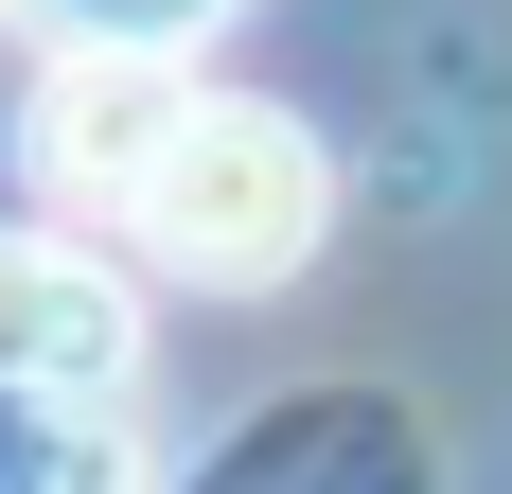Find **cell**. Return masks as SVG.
<instances>
[{"instance_id":"cell-4","label":"cell","mask_w":512,"mask_h":494,"mask_svg":"<svg viewBox=\"0 0 512 494\" xmlns=\"http://www.w3.org/2000/svg\"><path fill=\"white\" fill-rule=\"evenodd\" d=\"M18 18H36L53 53H195L230 0H18Z\"/></svg>"},{"instance_id":"cell-1","label":"cell","mask_w":512,"mask_h":494,"mask_svg":"<svg viewBox=\"0 0 512 494\" xmlns=\"http://www.w3.org/2000/svg\"><path fill=\"white\" fill-rule=\"evenodd\" d=\"M318 212H336V177H318L301 124H283V106H248V89H195V71H177V106H159V142H142V177H124V212H106V230L142 247L159 283L248 300V283H283V265H318Z\"/></svg>"},{"instance_id":"cell-3","label":"cell","mask_w":512,"mask_h":494,"mask_svg":"<svg viewBox=\"0 0 512 494\" xmlns=\"http://www.w3.org/2000/svg\"><path fill=\"white\" fill-rule=\"evenodd\" d=\"M0 494H142V442H124V406L0 389Z\"/></svg>"},{"instance_id":"cell-2","label":"cell","mask_w":512,"mask_h":494,"mask_svg":"<svg viewBox=\"0 0 512 494\" xmlns=\"http://www.w3.org/2000/svg\"><path fill=\"white\" fill-rule=\"evenodd\" d=\"M142 371V300L124 265L71 230H0V389H71V406H124Z\"/></svg>"}]
</instances>
